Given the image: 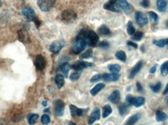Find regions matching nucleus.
Masks as SVG:
<instances>
[{
	"mask_svg": "<svg viewBox=\"0 0 168 125\" xmlns=\"http://www.w3.org/2000/svg\"><path fill=\"white\" fill-rule=\"evenodd\" d=\"M87 43L86 40L84 39H80V38H76L75 42H73V45L71 47V52L74 54H78L81 52H82L85 48H86Z\"/></svg>",
	"mask_w": 168,
	"mask_h": 125,
	"instance_id": "obj_1",
	"label": "nucleus"
},
{
	"mask_svg": "<svg viewBox=\"0 0 168 125\" xmlns=\"http://www.w3.org/2000/svg\"><path fill=\"white\" fill-rule=\"evenodd\" d=\"M85 40L89 47H95L98 44V40H99V37L98 34L93 30H88L85 37Z\"/></svg>",
	"mask_w": 168,
	"mask_h": 125,
	"instance_id": "obj_2",
	"label": "nucleus"
},
{
	"mask_svg": "<svg viewBox=\"0 0 168 125\" xmlns=\"http://www.w3.org/2000/svg\"><path fill=\"white\" fill-rule=\"evenodd\" d=\"M61 19L65 23H72L76 20L77 14L75 11L71 10V9H67V10L63 11V12H62Z\"/></svg>",
	"mask_w": 168,
	"mask_h": 125,
	"instance_id": "obj_3",
	"label": "nucleus"
},
{
	"mask_svg": "<svg viewBox=\"0 0 168 125\" xmlns=\"http://www.w3.org/2000/svg\"><path fill=\"white\" fill-rule=\"evenodd\" d=\"M56 0H38L37 5H38L39 9L43 12H48L51 10L54 7Z\"/></svg>",
	"mask_w": 168,
	"mask_h": 125,
	"instance_id": "obj_4",
	"label": "nucleus"
},
{
	"mask_svg": "<svg viewBox=\"0 0 168 125\" xmlns=\"http://www.w3.org/2000/svg\"><path fill=\"white\" fill-rule=\"evenodd\" d=\"M126 101L130 105H133L136 108H139V107L143 106L145 103V98L142 97H133L132 95H128L126 97Z\"/></svg>",
	"mask_w": 168,
	"mask_h": 125,
	"instance_id": "obj_5",
	"label": "nucleus"
},
{
	"mask_svg": "<svg viewBox=\"0 0 168 125\" xmlns=\"http://www.w3.org/2000/svg\"><path fill=\"white\" fill-rule=\"evenodd\" d=\"M22 14L25 16V18L29 22H34L37 19L35 11L29 6H24L22 8Z\"/></svg>",
	"mask_w": 168,
	"mask_h": 125,
	"instance_id": "obj_6",
	"label": "nucleus"
},
{
	"mask_svg": "<svg viewBox=\"0 0 168 125\" xmlns=\"http://www.w3.org/2000/svg\"><path fill=\"white\" fill-rule=\"evenodd\" d=\"M54 113L57 117L63 116L65 112V103L62 100L57 99L54 101Z\"/></svg>",
	"mask_w": 168,
	"mask_h": 125,
	"instance_id": "obj_7",
	"label": "nucleus"
},
{
	"mask_svg": "<svg viewBox=\"0 0 168 125\" xmlns=\"http://www.w3.org/2000/svg\"><path fill=\"white\" fill-rule=\"evenodd\" d=\"M69 109L71 111V115L73 118H77V117H84L88 111V108L87 109H81V108H78L73 104L69 105Z\"/></svg>",
	"mask_w": 168,
	"mask_h": 125,
	"instance_id": "obj_8",
	"label": "nucleus"
},
{
	"mask_svg": "<svg viewBox=\"0 0 168 125\" xmlns=\"http://www.w3.org/2000/svg\"><path fill=\"white\" fill-rule=\"evenodd\" d=\"M116 4L118 6V9L120 10L123 11L124 12H126V14H130V13L133 12V6L126 0H118L116 2Z\"/></svg>",
	"mask_w": 168,
	"mask_h": 125,
	"instance_id": "obj_9",
	"label": "nucleus"
},
{
	"mask_svg": "<svg viewBox=\"0 0 168 125\" xmlns=\"http://www.w3.org/2000/svg\"><path fill=\"white\" fill-rule=\"evenodd\" d=\"M135 19H136V23L141 27L146 26L148 23V17L144 12H136L135 14Z\"/></svg>",
	"mask_w": 168,
	"mask_h": 125,
	"instance_id": "obj_10",
	"label": "nucleus"
},
{
	"mask_svg": "<svg viewBox=\"0 0 168 125\" xmlns=\"http://www.w3.org/2000/svg\"><path fill=\"white\" fill-rule=\"evenodd\" d=\"M94 63L92 62H88L85 61H77L75 62L73 65L71 66L72 70H75V71H81L83 69L87 68V67H94Z\"/></svg>",
	"mask_w": 168,
	"mask_h": 125,
	"instance_id": "obj_11",
	"label": "nucleus"
},
{
	"mask_svg": "<svg viewBox=\"0 0 168 125\" xmlns=\"http://www.w3.org/2000/svg\"><path fill=\"white\" fill-rule=\"evenodd\" d=\"M64 47H65V42L63 40H56L50 44V50L53 53L57 54L60 52Z\"/></svg>",
	"mask_w": 168,
	"mask_h": 125,
	"instance_id": "obj_12",
	"label": "nucleus"
},
{
	"mask_svg": "<svg viewBox=\"0 0 168 125\" xmlns=\"http://www.w3.org/2000/svg\"><path fill=\"white\" fill-rule=\"evenodd\" d=\"M34 65L37 70H44L47 65L45 58L42 55H37L34 60Z\"/></svg>",
	"mask_w": 168,
	"mask_h": 125,
	"instance_id": "obj_13",
	"label": "nucleus"
},
{
	"mask_svg": "<svg viewBox=\"0 0 168 125\" xmlns=\"http://www.w3.org/2000/svg\"><path fill=\"white\" fill-rule=\"evenodd\" d=\"M17 35L19 41H21L22 42L27 43V42H29V36L26 29H19L17 32Z\"/></svg>",
	"mask_w": 168,
	"mask_h": 125,
	"instance_id": "obj_14",
	"label": "nucleus"
},
{
	"mask_svg": "<svg viewBox=\"0 0 168 125\" xmlns=\"http://www.w3.org/2000/svg\"><path fill=\"white\" fill-rule=\"evenodd\" d=\"M143 66V60H140V61H139L137 62V63L136 64V65L134 66V67H133V69L131 70V71H130L129 75V79H133L134 78L135 76L138 73H139V71H140V70L142 69Z\"/></svg>",
	"mask_w": 168,
	"mask_h": 125,
	"instance_id": "obj_15",
	"label": "nucleus"
},
{
	"mask_svg": "<svg viewBox=\"0 0 168 125\" xmlns=\"http://www.w3.org/2000/svg\"><path fill=\"white\" fill-rule=\"evenodd\" d=\"M100 119V109L98 108H94L92 114H91L89 120H88V124L91 125L93 124L95 121H98Z\"/></svg>",
	"mask_w": 168,
	"mask_h": 125,
	"instance_id": "obj_16",
	"label": "nucleus"
},
{
	"mask_svg": "<svg viewBox=\"0 0 168 125\" xmlns=\"http://www.w3.org/2000/svg\"><path fill=\"white\" fill-rule=\"evenodd\" d=\"M71 68V66H70L69 62H64L63 63L60 64V67H59V71H60V74H62L65 78H67Z\"/></svg>",
	"mask_w": 168,
	"mask_h": 125,
	"instance_id": "obj_17",
	"label": "nucleus"
},
{
	"mask_svg": "<svg viewBox=\"0 0 168 125\" xmlns=\"http://www.w3.org/2000/svg\"><path fill=\"white\" fill-rule=\"evenodd\" d=\"M120 74L118 73H104L102 79L106 82H115L119 79Z\"/></svg>",
	"mask_w": 168,
	"mask_h": 125,
	"instance_id": "obj_18",
	"label": "nucleus"
},
{
	"mask_svg": "<svg viewBox=\"0 0 168 125\" xmlns=\"http://www.w3.org/2000/svg\"><path fill=\"white\" fill-rule=\"evenodd\" d=\"M104 9L108 11H112V12H119L120 11H121L119 9H118L116 2H113L111 1H108V2H106L105 5H104Z\"/></svg>",
	"mask_w": 168,
	"mask_h": 125,
	"instance_id": "obj_19",
	"label": "nucleus"
},
{
	"mask_svg": "<svg viewBox=\"0 0 168 125\" xmlns=\"http://www.w3.org/2000/svg\"><path fill=\"white\" fill-rule=\"evenodd\" d=\"M108 100L113 103H118L120 100V92L119 90H116L108 97Z\"/></svg>",
	"mask_w": 168,
	"mask_h": 125,
	"instance_id": "obj_20",
	"label": "nucleus"
},
{
	"mask_svg": "<svg viewBox=\"0 0 168 125\" xmlns=\"http://www.w3.org/2000/svg\"><path fill=\"white\" fill-rule=\"evenodd\" d=\"M98 33L102 37H108L111 34L109 28L105 25H102L98 29Z\"/></svg>",
	"mask_w": 168,
	"mask_h": 125,
	"instance_id": "obj_21",
	"label": "nucleus"
},
{
	"mask_svg": "<svg viewBox=\"0 0 168 125\" xmlns=\"http://www.w3.org/2000/svg\"><path fill=\"white\" fill-rule=\"evenodd\" d=\"M130 104H129L128 103H123L121 104H119L118 106V112H119V114L123 116V115L126 114L129 109Z\"/></svg>",
	"mask_w": 168,
	"mask_h": 125,
	"instance_id": "obj_22",
	"label": "nucleus"
},
{
	"mask_svg": "<svg viewBox=\"0 0 168 125\" xmlns=\"http://www.w3.org/2000/svg\"><path fill=\"white\" fill-rule=\"evenodd\" d=\"M156 6L160 12H164L167 10V0H156Z\"/></svg>",
	"mask_w": 168,
	"mask_h": 125,
	"instance_id": "obj_23",
	"label": "nucleus"
},
{
	"mask_svg": "<svg viewBox=\"0 0 168 125\" xmlns=\"http://www.w3.org/2000/svg\"><path fill=\"white\" fill-rule=\"evenodd\" d=\"M65 77L62 74H60V73H58V74L56 75L55 83L59 89L62 88L64 85H65Z\"/></svg>",
	"mask_w": 168,
	"mask_h": 125,
	"instance_id": "obj_24",
	"label": "nucleus"
},
{
	"mask_svg": "<svg viewBox=\"0 0 168 125\" xmlns=\"http://www.w3.org/2000/svg\"><path fill=\"white\" fill-rule=\"evenodd\" d=\"M104 88H105V84H104L103 83H98V84L96 85V86L95 87V88H93L91 90L90 93L92 96L95 97L96 96L97 94H98V93H99L100 91H101L102 90H103Z\"/></svg>",
	"mask_w": 168,
	"mask_h": 125,
	"instance_id": "obj_25",
	"label": "nucleus"
},
{
	"mask_svg": "<svg viewBox=\"0 0 168 125\" xmlns=\"http://www.w3.org/2000/svg\"><path fill=\"white\" fill-rule=\"evenodd\" d=\"M140 113H136V114L131 116L126 121V125H134L140 118Z\"/></svg>",
	"mask_w": 168,
	"mask_h": 125,
	"instance_id": "obj_26",
	"label": "nucleus"
},
{
	"mask_svg": "<svg viewBox=\"0 0 168 125\" xmlns=\"http://www.w3.org/2000/svg\"><path fill=\"white\" fill-rule=\"evenodd\" d=\"M167 119V115L161 111H157L156 112V120L158 122H163Z\"/></svg>",
	"mask_w": 168,
	"mask_h": 125,
	"instance_id": "obj_27",
	"label": "nucleus"
},
{
	"mask_svg": "<svg viewBox=\"0 0 168 125\" xmlns=\"http://www.w3.org/2000/svg\"><path fill=\"white\" fill-rule=\"evenodd\" d=\"M153 43L155 44L156 47L163 48V47H164L165 46L168 45V39H159V40H156V39H154V40L153 41Z\"/></svg>",
	"mask_w": 168,
	"mask_h": 125,
	"instance_id": "obj_28",
	"label": "nucleus"
},
{
	"mask_svg": "<svg viewBox=\"0 0 168 125\" xmlns=\"http://www.w3.org/2000/svg\"><path fill=\"white\" fill-rule=\"evenodd\" d=\"M112 112H113V109H112L111 106L108 104L105 105L103 107V112H102V118H106L107 117L109 116L111 114Z\"/></svg>",
	"mask_w": 168,
	"mask_h": 125,
	"instance_id": "obj_29",
	"label": "nucleus"
},
{
	"mask_svg": "<svg viewBox=\"0 0 168 125\" xmlns=\"http://www.w3.org/2000/svg\"><path fill=\"white\" fill-rule=\"evenodd\" d=\"M148 14H149V18L151 20V22L156 25L158 23V22H159V16H158V15L156 12H152V11L148 12Z\"/></svg>",
	"mask_w": 168,
	"mask_h": 125,
	"instance_id": "obj_30",
	"label": "nucleus"
},
{
	"mask_svg": "<svg viewBox=\"0 0 168 125\" xmlns=\"http://www.w3.org/2000/svg\"><path fill=\"white\" fill-rule=\"evenodd\" d=\"M108 68L113 73H118L121 70V67L118 64H111L108 66Z\"/></svg>",
	"mask_w": 168,
	"mask_h": 125,
	"instance_id": "obj_31",
	"label": "nucleus"
},
{
	"mask_svg": "<svg viewBox=\"0 0 168 125\" xmlns=\"http://www.w3.org/2000/svg\"><path fill=\"white\" fill-rule=\"evenodd\" d=\"M116 57L118 60H119L122 62H126V54L124 51L119 50L118 52H116Z\"/></svg>",
	"mask_w": 168,
	"mask_h": 125,
	"instance_id": "obj_32",
	"label": "nucleus"
},
{
	"mask_svg": "<svg viewBox=\"0 0 168 125\" xmlns=\"http://www.w3.org/2000/svg\"><path fill=\"white\" fill-rule=\"evenodd\" d=\"M126 30H127V33L130 36H133V34L136 32V29H135L134 26H133V23L129 21L127 24V28H126Z\"/></svg>",
	"mask_w": 168,
	"mask_h": 125,
	"instance_id": "obj_33",
	"label": "nucleus"
},
{
	"mask_svg": "<svg viewBox=\"0 0 168 125\" xmlns=\"http://www.w3.org/2000/svg\"><path fill=\"white\" fill-rule=\"evenodd\" d=\"M93 57V50H88L85 51L83 54H81V56L80 57V58L81 60H85V59H89L92 58Z\"/></svg>",
	"mask_w": 168,
	"mask_h": 125,
	"instance_id": "obj_34",
	"label": "nucleus"
},
{
	"mask_svg": "<svg viewBox=\"0 0 168 125\" xmlns=\"http://www.w3.org/2000/svg\"><path fill=\"white\" fill-rule=\"evenodd\" d=\"M160 72L163 76H167L168 74V61L164 62L160 67Z\"/></svg>",
	"mask_w": 168,
	"mask_h": 125,
	"instance_id": "obj_35",
	"label": "nucleus"
},
{
	"mask_svg": "<svg viewBox=\"0 0 168 125\" xmlns=\"http://www.w3.org/2000/svg\"><path fill=\"white\" fill-rule=\"evenodd\" d=\"M143 37V32L140 31H137L132 36V39L135 41H140Z\"/></svg>",
	"mask_w": 168,
	"mask_h": 125,
	"instance_id": "obj_36",
	"label": "nucleus"
},
{
	"mask_svg": "<svg viewBox=\"0 0 168 125\" xmlns=\"http://www.w3.org/2000/svg\"><path fill=\"white\" fill-rule=\"evenodd\" d=\"M38 118H39L38 114H30L29 117H28V122H29V124L31 125L34 124Z\"/></svg>",
	"mask_w": 168,
	"mask_h": 125,
	"instance_id": "obj_37",
	"label": "nucleus"
},
{
	"mask_svg": "<svg viewBox=\"0 0 168 125\" xmlns=\"http://www.w3.org/2000/svg\"><path fill=\"white\" fill-rule=\"evenodd\" d=\"M70 80H71V81H77V80H78L79 78H80V72L78 71H75L74 72V73H72L70 75Z\"/></svg>",
	"mask_w": 168,
	"mask_h": 125,
	"instance_id": "obj_38",
	"label": "nucleus"
},
{
	"mask_svg": "<svg viewBox=\"0 0 168 125\" xmlns=\"http://www.w3.org/2000/svg\"><path fill=\"white\" fill-rule=\"evenodd\" d=\"M50 122V118L47 114H44L42 117H41V123H42L43 124L47 125Z\"/></svg>",
	"mask_w": 168,
	"mask_h": 125,
	"instance_id": "obj_39",
	"label": "nucleus"
},
{
	"mask_svg": "<svg viewBox=\"0 0 168 125\" xmlns=\"http://www.w3.org/2000/svg\"><path fill=\"white\" fill-rule=\"evenodd\" d=\"M150 88H151V90H152L154 93H158L161 88V83L158 82V83H156L155 85L150 86Z\"/></svg>",
	"mask_w": 168,
	"mask_h": 125,
	"instance_id": "obj_40",
	"label": "nucleus"
},
{
	"mask_svg": "<svg viewBox=\"0 0 168 125\" xmlns=\"http://www.w3.org/2000/svg\"><path fill=\"white\" fill-rule=\"evenodd\" d=\"M101 79H102V75L98 74H98H95V76H93L92 78L91 79L90 81L92 82V83H95V82H97V81H99Z\"/></svg>",
	"mask_w": 168,
	"mask_h": 125,
	"instance_id": "obj_41",
	"label": "nucleus"
},
{
	"mask_svg": "<svg viewBox=\"0 0 168 125\" xmlns=\"http://www.w3.org/2000/svg\"><path fill=\"white\" fill-rule=\"evenodd\" d=\"M98 47H101V48H103V49H107L109 47V43H108L107 41H102V42H100L99 45H98Z\"/></svg>",
	"mask_w": 168,
	"mask_h": 125,
	"instance_id": "obj_42",
	"label": "nucleus"
},
{
	"mask_svg": "<svg viewBox=\"0 0 168 125\" xmlns=\"http://www.w3.org/2000/svg\"><path fill=\"white\" fill-rule=\"evenodd\" d=\"M140 5L143 8H148L150 6V1L149 0H142Z\"/></svg>",
	"mask_w": 168,
	"mask_h": 125,
	"instance_id": "obj_43",
	"label": "nucleus"
},
{
	"mask_svg": "<svg viewBox=\"0 0 168 125\" xmlns=\"http://www.w3.org/2000/svg\"><path fill=\"white\" fill-rule=\"evenodd\" d=\"M127 45L129 46V47H133V48H134V49H137L138 48L137 44H136L135 42H131V41H128Z\"/></svg>",
	"mask_w": 168,
	"mask_h": 125,
	"instance_id": "obj_44",
	"label": "nucleus"
},
{
	"mask_svg": "<svg viewBox=\"0 0 168 125\" xmlns=\"http://www.w3.org/2000/svg\"><path fill=\"white\" fill-rule=\"evenodd\" d=\"M136 89H137V91L140 92V93L141 92H143V89L142 88V85H141L139 82L136 83Z\"/></svg>",
	"mask_w": 168,
	"mask_h": 125,
	"instance_id": "obj_45",
	"label": "nucleus"
},
{
	"mask_svg": "<svg viewBox=\"0 0 168 125\" xmlns=\"http://www.w3.org/2000/svg\"><path fill=\"white\" fill-rule=\"evenodd\" d=\"M156 67H157V66L156 65L154 66L153 67H151L150 70V73H151V74H154V73H155V72L156 70Z\"/></svg>",
	"mask_w": 168,
	"mask_h": 125,
	"instance_id": "obj_46",
	"label": "nucleus"
},
{
	"mask_svg": "<svg viewBox=\"0 0 168 125\" xmlns=\"http://www.w3.org/2000/svg\"><path fill=\"white\" fill-rule=\"evenodd\" d=\"M167 93H168V83L167 84V86H166L165 89H164V92H163V94L166 95V94H167Z\"/></svg>",
	"mask_w": 168,
	"mask_h": 125,
	"instance_id": "obj_47",
	"label": "nucleus"
},
{
	"mask_svg": "<svg viewBox=\"0 0 168 125\" xmlns=\"http://www.w3.org/2000/svg\"><path fill=\"white\" fill-rule=\"evenodd\" d=\"M42 104H43V106L47 107V101H46V100H44V101H43V102H42Z\"/></svg>",
	"mask_w": 168,
	"mask_h": 125,
	"instance_id": "obj_48",
	"label": "nucleus"
},
{
	"mask_svg": "<svg viewBox=\"0 0 168 125\" xmlns=\"http://www.w3.org/2000/svg\"><path fill=\"white\" fill-rule=\"evenodd\" d=\"M49 111H50V108H47V109H45V110H44V113H48Z\"/></svg>",
	"mask_w": 168,
	"mask_h": 125,
	"instance_id": "obj_49",
	"label": "nucleus"
},
{
	"mask_svg": "<svg viewBox=\"0 0 168 125\" xmlns=\"http://www.w3.org/2000/svg\"><path fill=\"white\" fill-rule=\"evenodd\" d=\"M68 125H77V124H75V123H73V122H69Z\"/></svg>",
	"mask_w": 168,
	"mask_h": 125,
	"instance_id": "obj_50",
	"label": "nucleus"
},
{
	"mask_svg": "<svg viewBox=\"0 0 168 125\" xmlns=\"http://www.w3.org/2000/svg\"><path fill=\"white\" fill-rule=\"evenodd\" d=\"M165 102H166V103H167V104L168 105V97L165 99Z\"/></svg>",
	"mask_w": 168,
	"mask_h": 125,
	"instance_id": "obj_51",
	"label": "nucleus"
},
{
	"mask_svg": "<svg viewBox=\"0 0 168 125\" xmlns=\"http://www.w3.org/2000/svg\"><path fill=\"white\" fill-rule=\"evenodd\" d=\"M109 1H111V2H116L117 1H118V0H109Z\"/></svg>",
	"mask_w": 168,
	"mask_h": 125,
	"instance_id": "obj_52",
	"label": "nucleus"
},
{
	"mask_svg": "<svg viewBox=\"0 0 168 125\" xmlns=\"http://www.w3.org/2000/svg\"><path fill=\"white\" fill-rule=\"evenodd\" d=\"M166 27L168 28V20L166 22Z\"/></svg>",
	"mask_w": 168,
	"mask_h": 125,
	"instance_id": "obj_53",
	"label": "nucleus"
},
{
	"mask_svg": "<svg viewBox=\"0 0 168 125\" xmlns=\"http://www.w3.org/2000/svg\"><path fill=\"white\" fill-rule=\"evenodd\" d=\"M22 1H26V0H22Z\"/></svg>",
	"mask_w": 168,
	"mask_h": 125,
	"instance_id": "obj_54",
	"label": "nucleus"
},
{
	"mask_svg": "<svg viewBox=\"0 0 168 125\" xmlns=\"http://www.w3.org/2000/svg\"><path fill=\"white\" fill-rule=\"evenodd\" d=\"M96 125H98V124H96Z\"/></svg>",
	"mask_w": 168,
	"mask_h": 125,
	"instance_id": "obj_55",
	"label": "nucleus"
},
{
	"mask_svg": "<svg viewBox=\"0 0 168 125\" xmlns=\"http://www.w3.org/2000/svg\"><path fill=\"white\" fill-rule=\"evenodd\" d=\"M167 49H168V48H167Z\"/></svg>",
	"mask_w": 168,
	"mask_h": 125,
	"instance_id": "obj_56",
	"label": "nucleus"
}]
</instances>
